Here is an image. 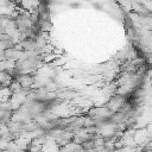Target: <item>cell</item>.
I'll return each mask as SVG.
<instances>
[{"label": "cell", "instance_id": "1", "mask_svg": "<svg viewBox=\"0 0 152 152\" xmlns=\"http://www.w3.org/2000/svg\"><path fill=\"white\" fill-rule=\"evenodd\" d=\"M38 26H39V30L42 32H45V33H49L51 30H52V23L50 19H43V20H39L38 21Z\"/></svg>", "mask_w": 152, "mask_h": 152}]
</instances>
